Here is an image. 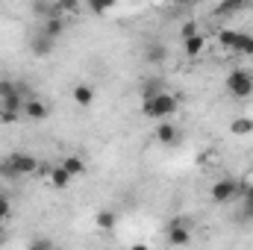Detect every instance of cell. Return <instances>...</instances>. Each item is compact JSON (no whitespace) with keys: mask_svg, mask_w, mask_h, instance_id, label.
<instances>
[{"mask_svg":"<svg viewBox=\"0 0 253 250\" xmlns=\"http://www.w3.org/2000/svg\"><path fill=\"white\" fill-rule=\"evenodd\" d=\"M39 171V159L33 156V153H9L3 162H0V174L3 177H12V180H18V177H30V174H36Z\"/></svg>","mask_w":253,"mask_h":250,"instance_id":"6da1fadb","label":"cell"},{"mask_svg":"<svg viewBox=\"0 0 253 250\" xmlns=\"http://www.w3.org/2000/svg\"><path fill=\"white\" fill-rule=\"evenodd\" d=\"M177 97L174 94H168L165 88L159 91V94H150V97H144V103H141V112L147 115V118H156V121H162V118H171L174 112H177Z\"/></svg>","mask_w":253,"mask_h":250,"instance_id":"7a4b0ae2","label":"cell"},{"mask_svg":"<svg viewBox=\"0 0 253 250\" xmlns=\"http://www.w3.org/2000/svg\"><path fill=\"white\" fill-rule=\"evenodd\" d=\"M224 85H227V91H230L233 97L245 100V97H251L253 94V74L251 71H245V68H236V71L227 74Z\"/></svg>","mask_w":253,"mask_h":250,"instance_id":"3957f363","label":"cell"},{"mask_svg":"<svg viewBox=\"0 0 253 250\" xmlns=\"http://www.w3.org/2000/svg\"><path fill=\"white\" fill-rule=\"evenodd\" d=\"M18 115H24V97L21 88L9 97H0V121H15Z\"/></svg>","mask_w":253,"mask_h":250,"instance_id":"277c9868","label":"cell"},{"mask_svg":"<svg viewBox=\"0 0 253 250\" xmlns=\"http://www.w3.org/2000/svg\"><path fill=\"white\" fill-rule=\"evenodd\" d=\"M239 188H242V183H236V180H218L209 194H212L215 203H230V200L239 194Z\"/></svg>","mask_w":253,"mask_h":250,"instance_id":"5b68a950","label":"cell"},{"mask_svg":"<svg viewBox=\"0 0 253 250\" xmlns=\"http://www.w3.org/2000/svg\"><path fill=\"white\" fill-rule=\"evenodd\" d=\"M71 97H74V103H77L80 109H88V106L94 103V88H91L88 83H77L74 91H71Z\"/></svg>","mask_w":253,"mask_h":250,"instance_id":"8992f818","label":"cell"},{"mask_svg":"<svg viewBox=\"0 0 253 250\" xmlns=\"http://www.w3.org/2000/svg\"><path fill=\"white\" fill-rule=\"evenodd\" d=\"M191 242V233H189V227L186 224H180V221H171L168 224V245H189Z\"/></svg>","mask_w":253,"mask_h":250,"instance_id":"52a82bcc","label":"cell"},{"mask_svg":"<svg viewBox=\"0 0 253 250\" xmlns=\"http://www.w3.org/2000/svg\"><path fill=\"white\" fill-rule=\"evenodd\" d=\"M47 103L44 100H39V97H27L24 100V115L27 118H33V121H42V118H47Z\"/></svg>","mask_w":253,"mask_h":250,"instance_id":"ba28073f","label":"cell"},{"mask_svg":"<svg viewBox=\"0 0 253 250\" xmlns=\"http://www.w3.org/2000/svg\"><path fill=\"white\" fill-rule=\"evenodd\" d=\"M30 47H33V53H36V56H50V50L56 47V39H50V36H44V33H42V36H36V39L30 42Z\"/></svg>","mask_w":253,"mask_h":250,"instance_id":"9c48e42d","label":"cell"},{"mask_svg":"<svg viewBox=\"0 0 253 250\" xmlns=\"http://www.w3.org/2000/svg\"><path fill=\"white\" fill-rule=\"evenodd\" d=\"M156 141H162V144H177V141H180V129L165 121V124L156 126Z\"/></svg>","mask_w":253,"mask_h":250,"instance_id":"30bf717a","label":"cell"},{"mask_svg":"<svg viewBox=\"0 0 253 250\" xmlns=\"http://www.w3.org/2000/svg\"><path fill=\"white\" fill-rule=\"evenodd\" d=\"M42 33H44V36H50V39H59V36L65 33L62 15H50V18H44V27H42Z\"/></svg>","mask_w":253,"mask_h":250,"instance_id":"8fae6325","label":"cell"},{"mask_svg":"<svg viewBox=\"0 0 253 250\" xmlns=\"http://www.w3.org/2000/svg\"><path fill=\"white\" fill-rule=\"evenodd\" d=\"M251 6V0H221L215 15H236V12H245Z\"/></svg>","mask_w":253,"mask_h":250,"instance_id":"7c38bea8","label":"cell"},{"mask_svg":"<svg viewBox=\"0 0 253 250\" xmlns=\"http://www.w3.org/2000/svg\"><path fill=\"white\" fill-rule=\"evenodd\" d=\"M74 183V177H71V171L65 168V165H56L53 171H50V186L53 188H68Z\"/></svg>","mask_w":253,"mask_h":250,"instance_id":"4fadbf2b","label":"cell"},{"mask_svg":"<svg viewBox=\"0 0 253 250\" xmlns=\"http://www.w3.org/2000/svg\"><path fill=\"white\" fill-rule=\"evenodd\" d=\"M203 47H206V39L197 33V36H191V39H183V50H186V56L194 59V56H200L203 53Z\"/></svg>","mask_w":253,"mask_h":250,"instance_id":"5bb4252c","label":"cell"},{"mask_svg":"<svg viewBox=\"0 0 253 250\" xmlns=\"http://www.w3.org/2000/svg\"><path fill=\"white\" fill-rule=\"evenodd\" d=\"M62 165L68 168V171H71V177H74V180L85 174V162H83L80 156H65V159H62Z\"/></svg>","mask_w":253,"mask_h":250,"instance_id":"9a60e30c","label":"cell"},{"mask_svg":"<svg viewBox=\"0 0 253 250\" xmlns=\"http://www.w3.org/2000/svg\"><path fill=\"white\" fill-rule=\"evenodd\" d=\"M115 3L118 0H85V6H88L91 15H106L109 9H115Z\"/></svg>","mask_w":253,"mask_h":250,"instance_id":"2e32d148","label":"cell"},{"mask_svg":"<svg viewBox=\"0 0 253 250\" xmlns=\"http://www.w3.org/2000/svg\"><path fill=\"white\" fill-rule=\"evenodd\" d=\"M233 50H236V53H242V56H253V36H245V33H239V39H236Z\"/></svg>","mask_w":253,"mask_h":250,"instance_id":"e0dca14e","label":"cell"},{"mask_svg":"<svg viewBox=\"0 0 253 250\" xmlns=\"http://www.w3.org/2000/svg\"><path fill=\"white\" fill-rule=\"evenodd\" d=\"M230 132H233V135H251L253 132V118H236V121L230 124Z\"/></svg>","mask_w":253,"mask_h":250,"instance_id":"ac0fdd59","label":"cell"},{"mask_svg":"<svg viewBox=\"0 0 253 250\" xmlns=\"http://www.w3.org/2000/svg\"><path fill=\"white\" fill-rule=\"evenodd\" d=\"M53 6H56V15H77V12H80V3H77V0H56V3H53Z\"/></svg>","mask_w":253,"mask_h":250,"instance_id":"d6986e66","label":"cell"},{"mask_svg":"<svg viewBox=\"0 0 253 250\" xmlns=\"http://www.w3.org/2000/svg\"><path fill=\"white\" fill-rule=\"evenodd\" d=\"M33 12H36L39 18H50V15H56V6L47 3V0H36V3H33Z\"/></svg>","mask_w":253,"mask_h":250,"instance_id":"ffe728a7","label":"cell"},{"mask_svg":"<svg viewBox=\"0 0 253 250\" xmlns=\"http://www.w3.org/2000/svg\"><path fill=\"white\" fill-rule=\"evenodd\" d=\"M115 224H118L115 212H109V209H106V212H100V215H97V227H100V230H115Z\"/></svg>","mask_w":253,"mask_h":250,"instance_id":"44dd1931","label":"cell"},{"mask_svg":"<svg viewBox=\"0 0 253 250\" xmlns=\"http://www.w3.org/2000/svg\"><path fill=\"white\" fill-rule=\"evenodd\" d=\"M147 59L153 65L165 62V47H162V44H150V47H147Z\"/></svg>","mask_w":253,"mask_h":250,"instance_id":"7402d4cb","label":"cell"},{"mask_svg":"<svg viewBox=\"0 0 253 250\" xmlns=\"http://www.w3.org/2000/svg\"><path fill=\"white\" fill-rule=\"evenodd\" d=\"M236 39H239V33H236V30H221V33H218V42H221L224 47H230V50H233Z\"/></svg>","mask_w":253,"mask_h":250,"instance_id":"603a6c76","label":"cell"},{"mask_svg":"<svg viewBox=\"0 0 253 250\" xmlns=\"http://www.w3.org/2000/svg\"><path fill=\"white\" fill-rule=\"evenodd\" d=\"M162 91V83L159 80H147L144 88H141V97H150V94H159Z\"/></svg>","mask_w":253,"mask_h":250,"instance_id":"cb8c5ba5","label":"cell"},{"mask_svg":"<svg viewBox=\"0 0 253 250\" xmlns=\"http://www.w3.org/2000/svg\"><path fill=\"white\" fill-rule=\"evenodd\" d=\"M9 215H12V209H9V197H6V194H0V224H6V221H9Z\"/></svg>","mask_w":253,"mask_h":250,"instance_id":"d4e9b609","label":"cell"},{"mask_svg":"<svg viewBox=\"0 0 253 250\" xmlns=\"http://www.w3.org/2000/svg\"><path fill=\"white\" fill-rule=\"evenodd\" d=\"M239 221H253V200H245V206L239 209Z\"/></svg>","mask_w":253,"mask_h":250,"instance_id":"484cf974","label":"cell"},{"mask_svg":"<svg viewBox=\"0 0 253 250\" xmlns=\"http://www.w3.org/2000/svg\"><path fill=\"white\" fill-rule=\"evenodd\" d=\"M15 91H18V85H15V83L0 80V97H9V94H15Z\"/></svg>","mask_w":253,"mask_h":250,"instance_id":"4316f807","label":"cell"},{"mask_svg":"<svg viewBox=\"0 0 253 250\" xmlns=\"http://www.w3.org/2000/svg\"><path fill=\"white\" fill-rule=\"evenodd\" d=\"M191 36H197V24L194 21L183 24V30H180V39H191Z\"/></svg>","mask_w":253,"mask_h":250,"instance_id":"83f0119b","label":"cell"},{"mask_svg":"<svg viewBox=\"0 0 253 250\" xmlns=\"http://www.w3.org/2000/svg\"><path fill=\"white\" fill-rule=\"evenodd\" d=\"M30 248L33 250H47V248H53V242H50V239H36Z\"/></svg>","mask_w":253,"mask_h":250,"instance_id":"f1b7e54d","label":"cell"},{"mask_svg":"<svg viewBox=\"0 0 253 250\" xmlns=\"http://www.w3.org/2000/svg\"><path fill=\"white\" fill-rule=\"evenodd\" d=\"M239 194H242L245 200H253V183H242V188H239Z\"/></svg>","mask_w":253,"mask_h":250,"instance_id":"f546056e","label":"cell"},{"mask_svg":"<svg viewBox=\"0 0 253 250\" xmlns=\"http://www.w3.org/2000/svg\"><path fill=\"white\" fill-rule=\"evenodd\" d=\"M6 242V233H3V224H0V245Z\"/></svg>","mask_w":253,"mask_h":250,"instance_id":"4dcf8cb0","label":"cell"},{"mask_svg":"<svg viewBox=\"0 0 253 250\" xmlns=\"http://www.w3.org/2000/svg\"><path fill=\"white\" fill-rule=\"evenodd\" d=\"M180 3H194V0H180Z\"/></svg>","mask_w":253,"mask_h":250,"instance_id":"1f68e13d","label":"cell"}]
</instances>
